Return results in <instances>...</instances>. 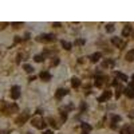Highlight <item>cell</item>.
<instances>
[{
    "label": "cell",
    "mask_w": 134,
    "mask_h": 134,
    "mask_svg": "<svg viewBox=\"0 0 134 134\" xmlns=\"http://www.w3.org/2000/svg\"><path fill=\"white\" fill-rule=\"evenodd\" d=\"M38 42H43V43H50V42H55V36L51 35V34H44V35H40L36 38Z\"/></svg>",
    "instance_id": "6da1fadb"
},
{
    "label": "cell",
    "mask_w": 134,
    "mask_h": 134,
    "mask_svg": "<svg viewBox=\"0 0 134 134\" xmlns=\"http://www.w3.org/2000/svg\"><path fill=\"white\" fill-rule=\"evenodd\" d=\"M32 125L35 127H38V129H44V127H46V122H44V119H43V118H39V117L34 118V119H32Z\"/></svg>",
    "instance_id": "7a4b0ae2"
},
{
    "label": "cell",
    "mask_w": 134,
    "mask_h": 134,
    "mask_svg": "<svg viewBox=\"0 0 134 134\" xmlns=\"http://www.w3.org/2000/svg\"><path fill=\"white\" fill-rule=\"evenodd\" d=\"M28 117H30V114L27 113V111H24V113L22 114V115H19V117L16 118V123H17V125H23L24 122H26V121L28 119Z\"/></svg>",
    "instance_id": "3957f363"
},
{
    "label": "cell",
    "mask_w": 134,
    "mask_h": 134,
    "mask_svg": "<svg viewBox=\"0 0 134 134\" xmlns=\"http://www.w3.org/2000/svg\"><path fill=\"white\" fill-rule=\"evenodd\" d=\"M11 97H12V99H17L20 97V87L19 86H12V89H11Z\"/></svg>",
    "instance_id": "277c9868"
},
{
    "label": "cell",
    "mask_w": 134,
    "mask_h": 134,
    "mask_svg": "<svg viewBox=\"0 0 134 134\" xmlns=\"http://www.w3.org/2000/svg\"><path fill=\"white\" fill-rule=\"evenodd\" d=\"M111 98V91H103V94L100 95L99 98H98V102H106V100H109Z\"/></svg>",
    "instance_id": "5b68a950"
},
{
    "label": "cell",
    "mask_w": 134,
    "mask_h": 134,
    "mask_svg": "<svg viewBox=\"0 0 134 134\" xmlns=\"http://www.w3.org/2000/svg\"><path fill=\"white\" fill-rule=\"evenodd\" d=\"M68 94V90L67 89H58L56 93H55V97L58 98V99H60V98H63L64 95H67Z\"/></svg>",
    "instance_id": "8992f818"
},
{
    "label": "cell",
    "mask_w": 134,
    "mask_h": 134,
    "mask_svg": "<svg viewBox=\"0 0 134 134\" xmlns=\"http://www.w3.org/2000/svg\"><path fill=\"white\" fill-rule=\"evenodd\" d=\"M39 77H40V79H42V80H44V82H48V80L51 79V74L48 73V71H42Z\"/></svg>",
    "instance_id": "52a82bcc"
},
{
    "label": "cell",
    "mask_w": 134,
    "mask_h": 134,
    "mask_svg": "<svg viewBox=\"0 0 134 134\" xmlns=\"http://www.w3.org/2000/svg\"><path fill=\"white\" fill-rule=\"evenodd\" d=\"M123 94L126 95L127 98H130V99H133V98H134V91L131 90V89H129V87L123 89Z\"/></svg>",
    "instance_id": "ba28073f"
},
{
    "label": "cell",
    "mask_w": 134,
    "mask_h": 134,
    "mask_svg": "<svg viewBox=\"0 0 134 134\" xmlns=\"http://www.w3.org/2000/svg\"><path fill=\"white\" fill-rule=\"evenodd\" d=\"M131 34V27L130 26H125L123 27V30H122V36H129V35H130Z\"/></svg>",
    "instance_id": "9c48e42d"
},
{
    "label": "cell",
    "mask_w": 134,
    "mask_h": 134,
    "mask_svg": "<svg viewBox=\"0 0 134 134\" xmlns=\"http://www.w3.org/2000/svg\"><path fill=\"white\" fill-rule=\"evenodd\" d=\"M100 56H102V54L100 52H95V54H93L90 56V60L93 62V63H95V62H98V60L100 59Z\"/></svg>",
    "instance_id": "30bf717a"
},
{
    "label": "cell",
    "mask_w": 134,
    "mask_h": 134,
    "mask_svg": "<svg viewBox=\"0 0 134 134\" xmlns=\"http://www.w3.org/2000/svg\"><path fill=\"white\" fill-rule=\"evenodd\" d=\"M62 47H63L64 50H71V48H73V44L70 43V42H66V40H62Z\"/></svg>",
    "instance_id": "8fae6325"
},
{
    "label": "cell",
    "mask_w": 134,
    "mask_h": 134,
    "mask_svg": "<svg viewBox=\"0 0 134 134\" xmlns=\"http://www.w3.org/2000/svg\"><path fill=\"white\" fill-rule=\"evenodd\" d=\"M113 66H114V60L113 59L103 60V63H102V67H113Z\"/></svg>",
    "instance_id": "7c38bea8"
},
{
    "label": "cell",
    "mask_w": 134,
    "mask_h": 134,
    "mask_svg": "<svg viewBox=\"0 0 134 134\" xmlns=\"http://www.w3.org/2000/svg\"><path fill=\"white\" fill-rule=\"evenodd\" d=\"M106 79V77H97L95 78V86L97 87H100L102 86V80Z\"/></svg>",
    "instance_id": "4fadbf2b"
},
{
    "label": "cell",
    "mask_w": 134,
    "mask_h": 134,
    "mask_svg": "<svg viewBox=\"0 0 134 134\" xmlns=\"http://www.w3.org/2000/svg\"><path fill=\"white\" fill-rule=\"evenodd\" d=\"M71 84H73V87H79L80 80L78 79V78H73V79H71Z\"/></svg>",
    "instance_id": "5bb4252c"
},
{
    "label": "cell",
    "mask_w": 134,
    "mask_h": 134,
    "mask_svg": "<svg viewBox=\"0 0 134 134\" xmlns=\"http://www.w3.org/2000/svg\"><path fill=\"white\" fill-rule=\"evenodd\" d=\"M80 127H82V129L84 130V133H86V131H90V130H91V126H90L89 123H86V122L80 123Z\"/></svg>",
    "instance_id": "9a60e30c"
},
{
    "label": "cell",
    "mask_w": 134,
    "mask_h": 134,
    "mask_svg": "<svg viewBox=\"0 0 134 134\" xmlns=\"http://www.w3.org/2000/svg\"><path fill=\"white\" fill-rule=\"evenodd\" d=\"M115 75H117V78H119L121 80H127V77L122 73H115Z\"/></svg>",
    "instance_id": "2e32d148"
},
{
    "label": "cell",
    "mask_w": 134,
    "mask_h": 134,
    "mask_svg": "<svg viewBox=\"0 0 134 134\" xmlns=\"http://www.w3.org/2000/svg\"><path fill=\"white\" fill-rule=\"evenodd\" d=\"M43 59H44L43 55H35V58H34V60H35V62H38V63L43 62Z\"/></svg>",
    "instance_id": "e0dca14e"
},
{
    "label": "cell",
    "mask_w": 134,
    "mask_h": 134,
    "mask_svg": "<svg viewBox=\"0 0 134 134\" xmlns=\"http://www.w3.org/2000/svg\"><path fill=\"white\" fill-rule=\"evenodd\" d=\"M106 31H107V32H113V31H114V24L113 23L107 24V26H106Z\"/></svg>",
    "instance_id": "ac0fdd59"
},
{
    "label": "cell",
    "mask_w": 134,
    "mask_h": 134,
    "mask_svg": "<svg viewBox=\"0 0 134 134\" xmlns=\"http://www.w3.org/2000/svg\"><path fill=\"white\" fill-rule=\"evenodd\" d=\"M121 91H122V87H121L119 84H118V89H117V91H115V98H117V99L121 97V94H122Z\"/></svg>",
    "instance_id": "d6986e66"
},
{
    "label": "cell",
    "mask_w": 134,
    "mask_h": 134,
    "mask_svg": "<svg viewBox=\"0 0 134 134\" xmlns=\"http://www.w3.org/2000/svg\"><path fill=\"white\" fill-rule=\"evenodd\" d=\"M24 70H26V73L30 74V73H32V71H34V68L30 66V64H24Z\"/></svg>",
    "instance_id": "ffe728a7"
},
{
    "label": "cell",
    "mask_w": 134,
    "mask_h": 134,
    "mask_svg": "<svg viewBox=\"0 0 134 134\" xmlns=\"http://www.w3.org/2000/svg\"><path fill=\"white\" fill-rule=\"evenodd\" d=\"M111 42H113V44H115V46H119V44H121V39H119V38H113Z\"/></svg>",
    "instance_id": "44dd1931"
},
{
    "label": "cell",
    "mask_w": 134,
    "mask_h": 134,
    "mask_svg": "<svg viewBox=\"0 0 134 134\" xmlns=\"http://www.w3.org/2000/svg\"><path fill=\"white\" fill-rule=\"evenodd\" d=\"M111 121H113V123H115V122H119V121H121V117H119V115H113Z\"/></svg>",
    "instance_id": "7402d4cb"
},
{
    "label": "cell",
    "mask_w": 134,
    "mask_h": 134,
    "mask_svg": "<svg viewBox=\"0 0 134 134\" xmlns=\"http://www.w3.org/2000/svg\"><path fill=\"white\" fill-rule=\"evenodd\" d=\"M56 64H59V59H58V58H54V59L51 60V66H56Z\"/></svg>",
    "instance_id": "603a6c76"
},
{
    "label": "cell",
    "mask_w": 134,
    "mask_h": 134,
    "mask_svg": "<svg viewBox=\"0 0 134 134\" xmlns=\"http://www.w3.org/2000/svg\"><path fill=\"white\" fill-rule=\"evenodd\" d=\"M133 56H134V55H131V54L130 52H129V54H127V55H126V60H127V62H133Z\"/></svg>",
    "instance_id": "cb8c5ba5"
},
{
    "label": "cell",
    "mask_w": 134,
    "mask_h": 134,
    "mask_svg": "<svg viewBox=\"0 0 134 134\" xmlns=\"http://www.w3.org/2000/svg\"><path fill=\"white\" fill-rule=\"evenodd\" d=\"M87 109V105L84 103V102H82V105H80V111H84Z\"/></svg>",
    "instance_id": "d4e9b609"
},
{
    "label": "cell",
    "mask_w": 134,
    "mask_h": 134,
    "mask_svg": "<svg viewBox=\"0 0 134 134\" xmlns=\"http://www.w3.org/2000/svg\"><path fill=\"white\" fill-rule=\"evenodd\" d=\"M83 43H84V40H83V39H78L77 42H75V44H78V46H82Z\"/></svg>",
    "instance_id": "484cf974"
},
{
    "label": "cell",
    "mask_w": 134,
    "mask_h": 134,
    "mask_svg": "<svg viewBox=\"0 0 134 134\" xmlns=\"http://www.w3.org/2000/svg\"><path fill=\"white\" fill-rule=\"evenodd\" d=\"M12 26L15 27V28H19V27L22 26V23H20V22H16V23H12Z\"/></svg>",
    "instance_id": "4316f807"
},
{
    "label": "cell",
    "mask_w": 134,
    "mask_h": 134,
    "mask_svg": "<svg viewBox=\"0 0 134 134\" xmlns=\"http://www.w3.org/2000/svg\"><path fill=\"white\" fill-rule=\"evenodd\" d=\"M129 89H131V90L134 91V80H133V82H131L130 84H129Z\"/></svg>",
    "instance_id": "83f0119b"
},
{
    "label": "cell",
    "mask_w": 134,
    "mask_h": 134,
    "mask_svg": "<svg viewBox=\"0 0 134 134\" xmlns=\"http://www.w3.org/2000/svg\"><path fill=\"white\" fill-rule=\"evenodd\" d=\"M43 134H54L51 130H46V131H43Z\"/></svg>",
    "instance_id": "f1b7e54d"
},
{
    "label": "cell",
    "mask_w": 134,
    "mask_h": 134,
    "mask_svg": "<svg viewBox=\"0 0 134 134\" xmlns=\"http://www.w3.org/2000/svg\"><path fill=\"white\" fill-rule=\"evenodd\" d=\"M52 26H54V27H60V26H62V24H60V23H54Z\"/></svg>",
    "instance_id": "f546056e"
},
{
    "label": "cell",
    "mask_w": 134,
    "mask_h": 134,
    "mask_svg": "<svg viewBox=\"0 0 134 134\" xmlns=\"http://www.w3.org/2000/svg\"><path fill=\"white\" fill-rule=\"evenodd\" d=\"M15 42H16V43H17V42H20V36H16V39H15Z\"/></svg>",
    "instance_id": "4dcf8cb0"
},
{
    "label": "cell",
    "mask_w": 134,
    "mask_h": 134,
    "mask_svg": "<svg viewBox=\"0 0 134 134\" xmlns=\"http://www.w3.org/2000/svg\"><path fill=\"white\" fill-rule=\"evenodd\" d=\"M129 52H130L131 55H134V50H130V51H129Z\"/></svg>",
    "instance_id": "1f68e13d"
},
{
    "label": "cell",
    "mask_w": 134,
    "mask_h": 134,
    "mask_svg": "<svg viewBox=\"0 0 134 134\" xmlns=\"http://www.w3.org/2000/svg\"><path fill=\"white\" fill-rule=\"evenodd\" d=\"M133 79H134V75H133Z\"/></svg>",
    "instance_id": "d6a6232c"
},
{
    "label": "cell",
    "mask_w": 134,
    "mask_h": 134,
    "mask_svg": "<svg viewBox=\"0 0 134 134\" xmlns=\"http://www.w3.org/2000/svg\"><path fill=\"white\" fill-rule=\"evenodd\" d=\"M83 134H87V133H83Z\"/></svg>",
    "instance_id": "836d02e7"
}]
</instances>
